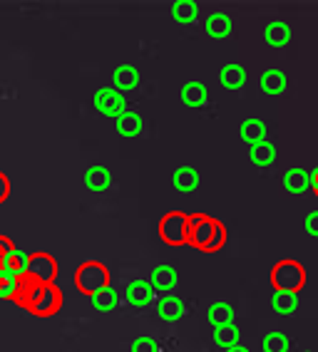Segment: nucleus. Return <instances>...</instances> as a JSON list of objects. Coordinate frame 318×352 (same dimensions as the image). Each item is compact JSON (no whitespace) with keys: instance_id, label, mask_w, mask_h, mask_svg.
I'll return each mask as SVG.
<instances>
[{"instance_id":"dca6fc26","label":"nucleus","mask_w":318,"mask_h":352,"mask_svg":"<svg viewBox=\"0 0 318 352\" xmlns=\"http://www.w3.org/2000/svg\"><path fill=\"white\" fill-rule=\"evenodd\" d=\"M219 82H222L226 89H242L244 85H246V69L236 63L224 65L222 72H219Z\"/></svg>"},{"instance_id":"7c9ffc66","label":"nucleus","mask_w":318,"mask_h":352,"mask_svg":"<svg viewBox=\"0 0 318 352\" xmlns=\"http://www.w3.org/2000/svg\"><path fill=\"white\" fill-rule=\"evenodd\" d=\"M306 231L311 233L313 239H318V208L311 211V214L306 216Z\"/></svg>"},{"instance_id":"b1692460","label":"nucleus","mask_w":318,"mask_h":352,"mask_svg":"<svg viewBox=\"0 0 318 352\" xmlns=\"http://www.w3.org/2000/svg\"><path fill=\"white\" fill-rule=\"evenodd\" d=\"M248 157H251V162L256 164V166H271V164L276 162V146L271 144V142H259V144L251 146V151H248Z\"/></svg>"},{"instance_id":"4be33fe9","label":"nucleus","mask_w":318,"mask_h":352,"mask_svg":"<svg viewBox=\"0 0 318 352\" xmlns=\"http://www.w3.org/2000/svg\"><path fill=\"white\" fill-rule=\"evenodd\" d=\"M172 18L179 25H191L199 18V6L194 0H177L172 6Z\"/></svg>"},{"instance_id":"2eb2a0df","label":"nucleus","mask_w":318,"mask_h":352,"mask_svg":"<svg viewBox=\"0 0 318 352\" xmlns=\"http://www.w3.org/2000/svg\"><path fill=\"white\" fill-rule=\"evenodd\" d=\"M112 184V174H109L107 166H102V164H95V166H89L85 171V186L89 191H105Z\"/></svg>"},{"instance_id":"cd10ccee","label":"nucleus","mask_w":318,"mask_h":352,"mask_svg":"<svg viewBox=\"0 0 318 352\" xmlns=\"http://www.w3.org/2000/svg\"><path fill=\"white\" fill-rule=\"evenodd\" d=\"M28 261H30V256H28V253H23V251H18V248H13V251L8 253V258L3 261V265H0V268H6V271L15 273V276H25Z\"/></svg>"},{"instance_id":"39448f33","label":"nucleus","mask_w":318,"mask_h":352,"mask_svg":"<svg viewBox=\"0 0 318 352\" xmlns=\"http://www.w3.org/2000/svg\"><path fill=\"white\" fill-rule=\"evenodd\" d=\"M159 236L169 245H182L189 241V216L182 211H172L167 214L159 223Z\"/></svg>"},{"instance_id":"9b49d317","label":"nucleus","mask_w":318,"mask_h":352,"mask_svg":"<svg viewBox=\"0 0 318 352\" xmlns=\"http://www.w3.org/2000/svg\"><path fill=\"white\" fill-rule=\"evenodd\" d=\"M157 315L165 322H177L184 318V302L179 296H165L157 302Z\"/></svg>"},{"instance_id":"6e6552de","label":"nucleus","mask_w":318,"mask_h":352,"mask_svg":"<svg viewBox=\"0 0 318 352\" xmlns=\"http://www.w3.org/2000/svg\"><path fill=\"white\" fill-rule=\"evenodd\" d=\"M125 296H127L129 305H134V308H145V305H149V302H152L154 288H152V283H149V280H145V278H137V280H132V283L127 285Z\"/></svg>"},{"instance_id":"ddd939ff","label":"nucleus","mask_w":318,"mask_h":352,"mask_svg":"<svg viewBox=\"0 0 318 352\" xmlns=\"http://www.w3.org/2000/svg\"><path fill=\"white\" fill-rule=\"evenodd\" d=\"M239 134H242V139L246 142L248 146L259 144V142H266V124L261 120H256V117H251V120H244L242 126H239Z\"/></svg>"},{"instance_id":"bb28decb","label":"nucleus","mask_w":318,"mask_h":352,"mask_svg":"<svg viewBox=\"0 0 318 352\" xmlns=\"http://www.w3.org/2000/svg\"><path fill=\"white\" fill-rule=\"evenodd\" d=\"M271 308L279 315L296 313V308H299V296H296V293H281V290H276L274 298H271Z\"/></svg>"},{"instance_id":"423d86ee","label":"nucleus","mask_w":318,"mask_h":352,"mask_svg":"<svg viewBox=\"0 0 318 352\" xmlns=\"http://www.w3.org/2000/svg\"><path fill=\"white\" fill-rule=\"evenodd\" d=\"M55 276H58V263H55L47 253H35V256H30L28 271H25L28 280L40 283V285H52Z\"/></svg>"},{"instance_id":"f8f14e48","label":"nucleus","mask_w":318,"mask_h":352,"mask_svg":"<svg viewBox=\"0 0 318 352\" xmlns=\"http://www.w3.org/2000/svg\"><path fill=\"white\" fill-rule=\"evenodd\" d=\"M112 82H115L117 92H129L140 85V69L134 65H120V67L112 72Z\"/></svg>"},{"instance_id":"9d476101","label":"nucleus","mask_w":318,"mask_h":352,"mask_svg":"<svg viewBox=\"0 0 318 352\" xmlns=\"http://www.w3.org/2000/svg\"><path fill=\"white\" fill-rule=\"evenodd\" d=\"M284 186L291 194H306V191L311 189V171H306L304 166H291L284 174Z\"/></svg>"},{"instance_id":"c85d7f7f","label":"nucleus","mask_w":318,"mask_h":352,"mask_svg":"<svg viewBox=\"0 0 318 352\" xmlns=\"http://www.w3.org/2000/svg\"><path fill=\"white\" fill-rule=\"evenodd\" d=\"M291 342L284 333H268L264 338V352H288Z\"/></svg>"},{"instance_id":"2f4dec72","label":"nucleus","mask_w":318,"mask_h":352,"mask_svg":"<svg viewBox=\"0 0 318 352\" xmlns=\"http://www.w3.org/2000/svg\"><path fill=\"white\" fill-rule=\"evenodd\" d=\"M13 248H15V245L10 243V241H8L6 236H0V265H3V261H6L8 253L13 251Z\"/></svg>"},{"instance_id":"20e7f679","label":"nucleus","mask_w":318,"mask_h":352,"mask_svg":"<svg viewBox=\"0 0 318 352\" xmlns=\"http://www.w3.org/2000/svg\"><path fill=\"white\" fill-rule=\"evenodd\" d=\"M63 305V296L55 285H32V298L28 300L25 308H30L35 315H55Z\"/></svg>"},{"instance_id":"f257e3e1","label":"nucleus","mask_w":318,"mask_h":352,"mask_svg":"<svg viewBox=\"0 0 318 352\" xmlns=\"http://www.w3.org/2000/svg\"><path fill=\"white\" fill-rule=\"evenodd\" d=\"M226 241V228L217 219L209 216H189V241L187 243L197 245L202 251H219Z\"/></svg>"},{"instance_id":"aec40b11","label":"nucleus","mask_w":318,"mask_h":352,"mask_svg":"<svg viewBox=\"0 0 318 352\" xmlns=\"http://www.w3.org/2000/svg\"><path fill=\"white\" fill-rule=\"evenodd\" d=\"M142 117L137 112H132V109H127L125 114H120L117 117V134H122V137H127V139H132V137H137V134L142 132Z\"/></svg>"},{"instance_id":"f03ea898","label":"nucleus","mask_w":318,"mask_h":352,"mask_svg":"<svg viewBox=\"0 0 318 352\" xmlns=\"http://www.w3.org/2000/svg\"><path fill=\"white\" fill-rule=\"evenodd\" d=\"M271 283H274V290H281V293H299L306 285V268L293 258L279 261L271 268Z\"/></svg>"},{"instance_id":"a211bd4d","label":"nucleus","mask_w":318,"mask_h":352,"mask_svg":"<svg viewBox=\"0 0 318 352\" xmlns=\"http://www.w3.org/2000/svg\"><path fill=\"white\" fill-rule=\"evenodd\" d=\"M259 85H261V89H264L266 95H279V92H284V89H286L288 80H286V75H284L281 69L271 67V69H266V72L261 75Z\"/></svg>"},{"instance_id":"c756f323","label":"nucleus","mask_w":318,"mask_h":352,"mask_svg":"<svg viewBox=\"0 0 318 352\" xmlns=\"http://www.w3.org/2000/svg\"><path fill=\"white\" fill-rule=\"evenodd\" d=\"M132 352H159V345H157V340L142 335V338H137L132 342Z\"/></svg>"},{"instance_id":"0eeeda50","label":"nucleus","mask_w":318,"mask_h":352,"mask_svg":"<svg viewBox=\"0 0 318 352\" xmlns=\"http://www.w3.org/2000/svg\"><path fill=\"white\" fill-rule=\"evenodd\" d=\"M92 104H95L97 112H102L105 117H120V114L127 112V102H125V95L117 92L115 87H100L92 97Z\"/></svg>"},{"instance_id":"4468645a","label":"nucleus","mask_w":318,"mask_h":352,"mask_svg":"<svg viewBox=\"0 0 318 352\" xmlns=\"http://www.w3.org/2000/svg\"><path fill=\"white\" fill-rule=\"evenodd\" d=\"M179 97H182V102H184L187 107H202L209 100V89L202 82H187L184 87H182V92H179Z\"/></svg>"},{"instance_id":"6ab92c4d","label":"nucleus","mask_w":318,"mask_h":352,"mask_svg":"<svg viewBox=\"0 0 318 352\" xmlns=\"http://www.w3.org/2000/svg\"><path fill=\"white\" fill-rule=\"evenodd\" d=\"M172 184L177 191H194L199 186V171L194 166H179L172 174Z\"/></svg>"},{"instance_id":"393cba45","label":"nucleus","mask_w":318,"mask_h":352,"mask_svg":"<svg viewBox=\"0 0 318 352\" xmlns=\"http://www.w3.org/2000/svg\"><path fill=\"white\" fill-rule=\"evenodd\" d=\"M239 340H242V330L231 322V325H222V327H214V342L224 350H229V347L239 345Z\"/></svg>"},{"instance_id":"c9c22d12","label":"nucleus","mask_w":318,"mask_h":352,"mask_svg":"<svg viewBox=\"0 0 318 352\" xmlns=\"http://www.w3.org/2000/svg\"><path fill=\"white\" fill-rule=\"evenodd\" d=\"M304 352H308V350H304Z\"/></svg>"},{"instance_id":"f3484780","label":"nucleus","mask_w":318,"mask_h":352,"mask_svg":"<svg viewBox=\"0 0 318 352\" xmlns=\"http://www.w3.org/2000/svg\"><path fill=\"white\" fill-rule=\"evenodd\" d=\"M264 38L271 47H284V45L291 43V28L284 23V20H274L268 23L266 30H264Z\"/></svg>"},{"instance_id":"f704fd0d","label":"nucleus","mask_w":318,"mask_h":352,"mask_svg":"<svg viewBox=\"0 0 318 352\" xmlns=\"http://www.w3.org/2000/svg\"><path fill=\"white\" fill-rule=\"evenodd\" d=\"M224 352H251V350H248V347H246V345H242V342H239V345L229 347V350H224Z\"/></svg>"},{"instance_id":"a878e982","label":"nucleus","mask_w":318,"mask_h":352,"mask_svg":"<svg viewBox=\"0 0 318 352\" xmlns=\"http://www.w3.org/2000/svg\"><path fill=\"white\" fill-rule=\"evenodd\" d=\"M117 302H120V293H117L112 285L102 288L100 293L92 296V305H95V310H100V313H109V310H115Z\"/></svg>"},{"instance_id":"7ed1b4c3","label":"nucleus","mask_w":318,"mask_h":352,"mask_svg":"<svg viewBox=\"0 0 318 352\" xmlns=\"http://www.w3.org/2000/svg\"><path fill=\"white\" fill-rule=\"evenodd\" d=\"M75 285L80 288V293L92 298L95 293H100L102 288L109 285L107 265L100 263V261H87V263H83L75 273Z\"/></svg>"},{"instance_id":"72a5a7b5","label":"nucleus","mask_w":318,"mask_h":352,"mask_svg":"<svg viewBox=\"0 0 318 352\" xmlns=\"http://www.w3.org/2000/svg\"><path fill=\"white\" fill-rule=\"evenodd\" d=\"M311 191H313V194L318 196V166H316V169L311 171Z\"/></svg>"},{"instance_id":"412c9836","label":"nucleus","mask_w":318,"mask_h":352,"mask_svg":"<svg viewBox=\"0 0 318 352\" xmlns=\"http://www.w3.org/2000/svg\"><path fill=\"white\" fill-rule=\"evenodd\" d=\"M206 32H209L214 40H224L229 38L231 32V18L226 13H211L209 18H206Z\"/></svg>"},{"instance_id":"473e14b6","label":"nucleus","mask_w":318,"mask_h":352,"mask_svg":"<svg viewBox=\"0 0 318 352\" xmlns=\"http://www.w3.org/2000/svg\"><path fill=\"white\" fill-rule=\"evenodd\" d=\"M8 191H10V184H8V179L3 174H0V204L8 199Z\"/></svg>"},{"instance_id":"5701e85b","label":"nucleus","mask_w":318,"mask_h":352,"mask_svg":"<svg viewBox=\"0 0 318 352\" xmlns=\"http://www.w3.org/2000/svg\"><path fill=\"white\" fill-rule=\"evenodd\" d=\"M206 318L214 327H222V325H231L234 322V308H231L229 302H211L209 310H206Z\"/></svg>"},{"instance_id":"1a4fd4ad","label":"nucleus","mask_w":318,"mask_h":352,"mask_svg":"<svg viewBox=\"0 0 318 352\" xmlns=\"http://www.w3.org/2000/svg\"><path fill=\"white\" fill-rule=\"evenodd\" d=\"M149 283H152V288L159 290V293H169V290L177 288L179 276H177V271H174L172 265L162 263V265H157V268L152 271V278H149Z\"/></svg>"}]
</instances>
